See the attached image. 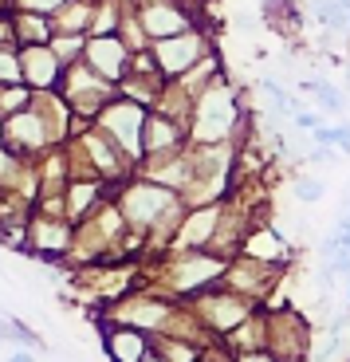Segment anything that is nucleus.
<instances>
[{
  "label": "nucleus",
  "mask_w": 350,
  "mask_h": 362,
  "mask_svg": "<svg viewBox=\"0 0 350 362\" xmlns=\"http://www.w3.org/2000/svg\"><path fill=\"white\" fill-rule=\"evenodd\" d=\"M315 90H319V103H323L327 110H342V107H346V99H342L331 83H315Z\"/></svg>",
  "instance_id": "nucleus-3"
},
{
  "label": "nucleus",
  "mask_w": 350,
  "mask_h": 362,
  "mask_svg": "<svg viewBox=\"0 0 350 362\" xmlns=\"http://www.w3.org/2000/svg\"><path fill=\"white\" fill-rule=\"evenodd\" d=\"M296 197L311 205V201H319V197H323V185H319V181H315V177H303V181H299V185H296Z\"/></svg>",
  "instance_id": "nucleus-4"
},
{
  "label": "nucleus",
  "mask_w": 350,
  "mask_h": 362,
  "mask_svg": "<svg viewBox=\"0 0 350 362\" xmlns=\"http://www.w3.org/2000/svg\"><path fill=\"white\" fill-rule=\"evenodd\" d=\"M138 346H142V339L138 335H115V346H110V351L118 354V358H138Z\"/></svg>",
  "instance_id": "nucleus-1"
},
{
  "label": "nucleus",
  "mask_w": 350,
  "mask_h": 362,
  "mask_svg": "<svg viewBox=\"0 0 350 362\" xmlns=\"http://www.w3.org/2000/svg\"><path fill=\"white\" fill-rule=\"evenodd\" d=\"M296 122H299V130H315V127H319V115H311V110L303 115V110H299V115H296Z\"/></svg>",
  "instance_id": "nucleus-5"
},
{
  "label": "nucleus",
  "mask_w": 350,
  "mask_h": 362,
  "mask_svg": "<svg viewBox=\"0 0 350 362\" xmlns=\"http://www.w3.org/2000/svg\"><path fill=\"white\" fill-rule=\"evenodd\" d=\"M346 83H350V71H346Z\"/></svg>",
  "instance_id": "nucleus-7"
},
{
  "label": "nucleus",
  "mask_w": 350,
  "mask_h": 362,
  "mask_svg": "<svg viewBox=\"0 0 350 362\" xmlns=\"http://www.w3.org/2000/svg\"><path fill=\"white\" fill-rule=\"evenodd\" d=\"M260 90H264V95H268V99H272V107H276V110H291V99H288V90L279 87V83L264 79V83H260Z\"/></svg>",
  "instance_id": "nucleus-2"
},
{
  "label": "nucleus",
  "mask_w": 350,
  "mask_h": 362,
  "mask_svg": "<svg viewBox=\"0 0 350 362\" xmlns=\"http://www.w3.org/2000/svg\"><path fill=\"white\" fill-rule=\"evenodd\" d=\"M342 4H346V8H350V0H342Z\"/></svg>",
  "instance_id": "nucleus-6"
}]
</instances>
